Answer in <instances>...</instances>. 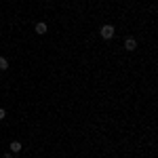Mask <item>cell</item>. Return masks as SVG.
Segmentation results:
<instances>
[{
  "label": "cell",
  "instance_id": "6da1fadb",
  "mask_svg": "<svg viewBox=\"0 0 158 158\" xmlns=\"http://www.w3.org/2000/svg\"><path fill=\"white\" fill-rule=\"evenodd\" d=\"M99 34H101V38H106V40H110V38H114V34H116V30H114V25H101V30H99Z\"/></svg>",
  "mask_w": 158,
  "mask_h": 158
},
{
  "label": "cell",
  "instance_id": "7a4b0ae2",
  "mask_svg": "<svg viewBox=\"0 0 158 158\" xmlns=\"http://www.w3.org/2000/svg\"><path fill=\"white\" fill-rule=\"evenodd\" d=\"M47 30H49V27H47V23H44V21H38L36 27H34V32H36V34H40V36H42V34H47Z\"/></svg>",
  "mask_w": 158,
  "mask_h": 158
},
{
  "label": "cell",
  "instance_id": "3957f363",
  "mask_svg": "<svg viewBox=\"0 0 158 158\" xmlns=\"http://www.w3.org/2000/svg\"><path fill=\"white\" fill-rule=\"evenodd\" d=\"M124 49L127 51H135L137 49V40H135V38H127V40H124Z\"/></svg>",
  "mask_w": 158,
  "mask_h": 158
},
{
  "label": "cell",
  "instance_id": "277c9868",
  "mask_svg": "<svg viewBox=\"0 0 158 158\" xmlns=\"http://www.w3.org/2000/svg\"><path fill=\"white\" fill-rule=\"evenodd\" d=\"M11 152H13V154L21 152V143H19V141H11Z\"/></svg>",
  "mask_w": 158,
  "mask_h": 158
},
{
  "label": "cell",
  "instance_id": "5b68a950",
  "mask_svg": "<svg viewBox=\"0 0 158 158\" xmlns=\"http://www.w3.org/2000/svg\"><path fill=\"white\" fill-rule=\"evenodd\" d=\"M0 70H9V61H6V57H0Z\"/></svg>",
  "mask_w": 158,
  "mask_h": 158
},
{
  "label": "cell",
  "instance_id": "8992f818",
  "mask_svg": "<svg viewBox=\"0 0 158 158\" xmlns=\"http://www.w3.org/2000/svg\"><path fill=\"white\" fill-rule=\"evenodd\" d=\"M4 118H6V110L0 108V120H4Z\"/></svg>",
  "mask_w": 158,
  "mask_h": 158
},
{
  "label": "cell",
  "instance_id": "52a82bcc",
  "mask_svg": "<svg viewBox=\"0 0 158 158\" xmlns=\"http://www.w3.org/2000/svg\"><path fill=\"white\" fill-rule=\"evenodd\" d=\"M4 158H13V152H6V154H4Z\"/></svg>",
  "mask_w": 158,
  "mask_h": 158
},
{
  "label": "cell",
  "instance_id": "ba28073f",
  "mask_svg": "<svg viewBox=\"0 0 158 158\" xmlns=\"http://www.w3.org/2000/svg\"><path fill=\"white\" fill-rule=\"evenodd\" d=\"M44 2H51V0H44Z\"/></svg>",
  "mask_w": 158,
  "mask_h": 158
}]
</instances>
